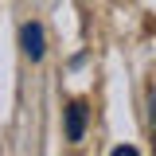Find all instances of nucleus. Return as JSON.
Returning a JSON list of instances; mask_svg holds the SVG:
<instances>
[{
	"instance_id": "1",
	"label": "nucleus",
	"mask_w": 156,
	"mask_h": 156,
	"mask_svg": "<svg viewBox=\"0 0 156 156\" xmlns=\"http://www.w3.org/2000/svg\"><path fill=\"white\" fill-rule=\"evenodd\" d=\"M20 43H23V55L31 58V62L43 58V27H39L35 20H27V23L20 27Z\"/></svg>"
},
{
	"instance_id": "2",
	"label": "nucleus",
	"mask_w": 156,
	"mask_h": 156,
	"mask_svg": "<svg viewBox=\"0 0 156 156\" xmlns=\"http://www.w3.org/2000/svg\"><path fill=\"white\" fill-rule=\"evenodd\" d=\"M82 133H86V105L70 101L66 105V140H82Z\"/></svg>"
},
{
	"instance_id": "3",
	"label": "nucleus",
	"mask_w": 156,
	"mask_h": 156,
	"mask_svg": "<svg viewBox=\"0 0 156 156\" xmlns=\"http://www.w3.org/2000/svg\"><path fill=\"white\" fill-rule=\"evenodd\" d=\"M109 156H140V152H136L133 144H117V148H113V152H109Z\"/></svg>"
}]
</instances>
